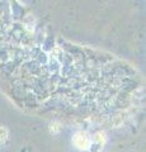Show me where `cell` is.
Listing matches in <instances>:
<instances>
[{
	"label": "cell",
	"instance_id": "1",
	"mask_svg": "<svg viewBox=\"0 0 146 152\" xmlns=\"http://www.w3.org/2000/svg\"><path fill=\"white\" fill-rule=\"evenodd\" d=\"M74 143L80 150H88L89 146H90V140H89V137L85 134V133L79 132L74 137Z\"/></svg>",
	"mask_w": 146,
	"mask_h": 152
}]
</instances>
